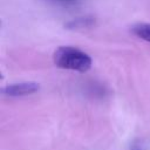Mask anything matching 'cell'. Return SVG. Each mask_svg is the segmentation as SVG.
<instances>
[{
  "label": "cell",
  "instance_id": "6da1fadb",
  "mask_svg": "<svg viewBox=\"0 0 150 150\" xmlns=\"http://www.w3.org/2000/svg\"><path fill=\"white\" fill-rule=\"evenodd\" d=\"M53 61L61 69L79 73H86L91 67V57L87 53L70 46L59 47L53 54Z\"/></svg>",
  "mask_w": 150,
  "mask_h": 150
},
{
  "label": "cell",
  "instance_id": "7a4b0ae2",
  "mask_svg": "<svg viewBox=\"0 0 150 150\" xmlns=\"http://www.w3.org/2000/svg\"><path fill=\"white\" fill-rule=\"evenodd\" d=\"M40 86L36 82H20V83H12L2 88V94L9 97H21L32 95L39 91Z\"/></svg>",
  "mask_w": 150,
  "mask_h": 150
},
{
  "label": "cell",
  "instance_id": "3957f363",
  "mask_svg": "<svg viewBox=\"0 0 150 150\" xmlns=\"http://www.w3.org/2000/svg\"><path fill=\"white\" fill-rule=\"evenodd\" d=\"M93 25H95V19L93 16H82L69 21L66 25V27L70 29H75V28H88L91 27Z\"/></svg>",
  "mask_w": 150,
  "mask_h": 150
},
{
  "label": "cell",
  "instance_id": "277c9868",
  "mask_svg": "<svg viewBox=\"0 0 150 150\" xmlns=\"http://www.w3.org/2000/svg\"><path fill=\"white\" fill-rule=\"evenodd\" d=\"M131 30L139 39L150 42V23H137L132 26Z\"/></svg>",
  "mask_w": 150,
  "mask_h": 150
},
{
  "label": "cell",
  "instance_id": "5b68a950",
  "mask_svg": "<svg viewBox=\"0 0 150 150\" xmlns=\"http://www.w3.org/2000/svg\"><path fill=\"white\" fill-rule=\"evenodd\" d=\"M48 1H53V2H70L74 0H48Z\"/></svg>",
  "mask_w": 150,
  "mask_h": 150
},
{
  "label": "cell",
  "instance_id": "8992f818",
  "mask_svg": "<svg viewBox=\"0 0 150 150\" xmlns=\"http://www.w3.org/2000/svg\"><path fill=\"white\" fill-rule=\"evenodd\" d=\"M130 150H142V148H141L139 145H136V144H135V145H132V148H131Z\"/></svg>",
  "mask_w": 150,
  "mask_h": 150
}]
</instances>
